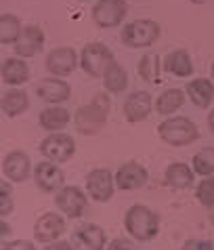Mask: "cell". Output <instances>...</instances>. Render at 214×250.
Returning <instances> with one entry per match:
<instances>
[{
	"label": "cell",
	"mask_w": 214,
	"mask_h": 250,
	"mask_svg": "<svg viewBox=\"0 0 214 250\" xmlns=\"http://www.w3.org/2000/svg\"><path fill=\"white\" fill-rule=\"evenodd\" d=\"M124 227L130 233V238H135L136 242H149L160 231V221L151 208L135 204L128 208L126 217H124Z\"/></svg>",
	"instance_id": "cell-1"
},
{
	"label": "cell",
	"mask_w": 214,
	"mask_h": 250,
	"mask_svg": "<svg viewBox=\"0 0 214 250\" xmlns=\"http://www.w3.org/2000/svg\"><path fill=\"white\" fill-rule=\"evenodd\" d=\"M109 114V101L105 95H97L95 99L88 103V105L78 107V112L74 116L76 128L80 130L82 135H95L99 133L101 126L105 124Z\"/></svg>",
	"instance_id": "cell-2"
},
{
	"label": "cell",
	"mask_w": 214,
	"mask_h": 250,
	"mask_svg": "<svg viewBox=\"0 0 214 250\" xmlns=\"http://www.w3.org/2000/svg\"><path fill=\"white\" fill-rule=\"evenodd\" d=\"M120 38L128 48H147L160 38V23L154 19H135L122 27Z\"/></svg>",
	"instance_id": "cell-3"
},
{
	"label": "cell",
	"mask_w": 214,
	"mask_h": 250,
	"mask_svg": "<svg viewBox=\"0 0 214 250\" xmlns=\"http://www.w3.org/2000/svg\"><path fill=\"white\" fill-rule=\"evenodd\" d=\"M157 135L162 137V141H166L168 145H175V147H183V145H189L197 139V126L193 124L189 118L183 116H175L164 120L160 126H157Z\"/></svg>",
	"instance_id": "cell-4"
},
{
	"label": "cell",
	"mask_w": 214,
	"mask_h": 250,
	"mask_svg": "<svg viewBox=\"0 0 214 250\" xmlns=\"http://www.w3.org/2000/svg\"><path fill=\"white\" fill-rule=\"evenodd\" d=\"M114 53L112 48L101 44V42H88L80 51V67L84 69L91 78H103L107 67L114 63Z\"/></svg>",
	"instance_id": "cell-5"
},
{
	"label": "cell",
	"mask_w": 214,
	"mask_h": 250,
	"mask_svg": "<svg viewBox=\"0 0 214 250\" xmlns=\"http://www.w3.org/2000/svg\"><path fill=\"white\" fill-rule=\"evenodd\" d=\"M128 15V2L126 0H97L93 6V21L109 30V27H118Z\"/></svg>",
	"instance_id": "cell-6"
},
{
	"label": "cell",
	"mask_w": 214,
	"mask_h": 250,
	"mask_svg": "<svg viewBox=\"0 0 214 250\" xmlns=\"http://www.w3.org/2000/svg\"><path fill=\"white\" fill-rule=\"evenodd\" d=\"M55 204L65 217L70 219H78L86 212V206H88V200H86V193L80 189V187H61L55 196Z\"/></svg>",
	"instance_id": "cell-7"
},
{
	"label": "cell",
	"mask_w": 214,
	"mask_h": 250,
	"mask_svg": "<svg viewBox=\"0 0 214 250\" xmlns=\"http://www.w3.org/2000/svg\"><path fill=\"white\" fill-rule=\"evenodd\" d=\"M40 151L44 154V158L53 160V162H67V160H72L74 151H76V143L70 135L53 133L42 141Z\"/></svg>",
	"instance_id": "cell-8"
},
{
	"label": "cell",
	"mask_w": 214,
	"mask_h": 250,
	"mask_svg": "<svg viewBox=\"0 0 214 250\" xmlns=\"http://www.w3.org/2000/svg\"><path fill=\"white\" fill-rule=\"evenodd\" d=\"M78 65H80V57H78V53H76L72 46L53 48V51L46 55V69H48V74L57 76V78H59V76L72 74Z\"/></svg>",
	"instance_id": "cell-9"
},
{
	"label": "cell",
	"mask_w": 214,
	"mask_h": 250,
	"mask_svg": "<svg viewBox=\"0 0 214 250\" xmlns=\"http://www.w3.org/2000/svg\"><path fill=\"white\" fill-rule=\"evenodd\" d=\"M70 244L74 246V250H103L105 248V231L95 223L80 225L78 229H74Z\"/></svg>",
	"instance_id": "cell-10"
},
{
	"label": "cell",
	"mask_w": 214,
	"mask_h": 250,
	"mask_svg": "<svg viewBox=\"0 0 214 250\" xmlns=\"http://www.w3.org/2000/svg\"><path fill=\"white\" fill-rule=\"evenodd\" d=\"M65 233V221L57 212H44L34 225V238L42 244H53Z\"/></svg>",
	"instance_id": "cell-11"
},
{
	"label": "cell",
	"mask_w": 214,
	"mask_h": 250,
	"mask_svg": "<svg viewBox=\"0 0 214 250\" xmlns=\"http://www.w3.org/2000/svg\"><path fill=\"white\" fill-rule=\"evenodd\" d=\"M86 191L95 202H109L114 196V177L105 168H95L86 175Z\"/></svg>",
	"instance_id": "cell-12"
},
{
	"label": "cell",
	"mask_w": 214,
	"mask_h": 250,
	"mask_svg": "<svg viewBox=\"0 0 214 250\" xmlns=\"http://www.w3.org/2000/svg\"><path fill=\"white\" fill-rule=\"evenodd\" d=\"M63 170L59 168L53 160H46V162H40L34 170V181L46 193H55L63 187Z\"/></svg>",
	"instance_id": "cell-13"
},
{
	"label": "cell",
	"mask_w": 214,
	"mask_h": 250,
	"mask_svg": "<svg viewBox=\"0 0 214 250\" xmlns=\"http://www.w3.org/2000/svg\"><path fill=\"white\" fill-rule=\"evenodd\" d=\"M44 46V32L40 25H23L21 36L15 42V53L17 57L30 59L34 55H38Z\"/></svg>",
	"instance_id": "cell-14"
},
{
	"label": "cell",
	"mask_w": 214,
	"mask_h": 250,
	"mask_svg": "<svg viewBox=\"0 0 214 250\" xmlns=\"http://www.w3.org/2000/svg\"><path fill=\"white\" fill-rule=\"evenodd\" d=\"M124 116H126L128 122H143L145 118L151 114V109H154V99H151V95L147 91H136V93H130L126 97V101H124Z\"/></svg>",
	"instance_id": "cell-15"
},
{
	"label": "cell",
	"mask_w": 214,
	"mask_h": 250,
	"mask_svg": "<svg viewBox=\"0 0 214 250\" xmlns=\"http://www.w3.org/2000/svg\"><path fill=\"white\" fill-rule=\"evenodd\" d=\"M70 93H72L70 84H67L65 80L57 78V76H53V78H42V80H38V84H36V95L42 101L53 103V105L67 101L70 99Z\"/></svg>",
	"instance_id": "cell-16"
},
{
	"label": "cell",
	"mask_w": 214,
	"mask_h": 250,
	"mask_svg": "<svg viewBox=\"0 0 214 250\" xmlns=\"http://www.w3.org/2000/svg\"><path fill=\"white\" fill-rule=\"evenodd\" d=\"M145 183H147V170L139 162H126L116 172V185L124 191L141 189Z\"/></svg>",
	"instance_id": "cell-17"
},
{
	"label": "cell",
	"mask_w": 214,
	"mask_h": 250,
	"mask_svg": "<svg viewBox=\"0 0 214 250\" xmlns=\"http://www.w3.org/2000/svg\"><path fill=\"white\" fill-rule=\"evenodd\" d=\"M30 158H27L23 151H11L9 156L4 158L2 162V172L4 177L13 183H23L27 177H30Z\"/></svg>",
	"instance_id": "cell-18"
},
{
	"label": "cell",
	"mask_w": 214,
	"mask_h": 250,
	"mask_svg": "<svg viewBox=\"0 0 214 250\" xmlns=\"http://www.w3.org/2000/svg\"><path fill=\"white\" fill-rule=\"evenodd\" d=\"M0 76H2V82L9 86H21L30 80V65L23 61V57H11L2 63L0 69Z\"/></svg>",
	"instance_id": "cell-19"
},
{
	"label": "cell",
	"mask_w": 214,
	"mask_h": 250,
	"mask_svg": "<svg viewBox=\"0 0 214 250\" xmlns=\"http://www.w3.org/2000/svg\"><path fill=\"white\" fill-rule=\"evenodd\" d=\"M70 120H72V114L67 112L65 107L53 105V103L48 107H44L42 112H40V118H38L40 126L44 130H51V133H57V130L65 128L67 124H70Z\"/></svg>",
	"instance_id": "cell-20"
},
{
	"label": "cell",
	"mask_w": 214,
	"mask_h": 250,
	"mask_svg": "<svg viewBox=\"0 0 214 250\" xmlns=\"http://www.w3.org/2000/svg\"><path fill=\"white\" fill-rule=\"evenodd\" d=\"M189 101L197 107H208L214 99V80L208 78H193L187 84Z\"/></svg>",
	"instance_id": "cell-21"
},
{
	"label": "cell",
	"mask_w": 214,
	"mask_h": 250,
	"mask_svg": "<svg viewBox=\"0 0 214 250\" xmlns=\"http://www.w3.org/2000/svg\"><path fill=\"white\" fill-rule=\"evenodd\" d=\"M164 69H166L168 74L176 76V78H189V76L193 74L191 55L187 51H183V48L168 53L166 59H164Z\"/></svg>",
	"instance_id": "cell-22"
},
{
	"label": "cell",
	"mask_w": 214,
	"mask_h": 250,
	"mask_svg": "<svg viewBox=\"0 0 214 250\" xmlns=\"http://www.w3.org/2000/svg\"><path fill=\"white\" fill-rule=\"evenodd\" d=\"M185 93H187V91H181V88H168V91H164V93L156 99V112L162 114V116L175 114L176 109L183 107V103H185Z\"/></svg>",
	"instance_id": "cell-23"
},
{
	"label": "cell",
	"mask_w": 214,
	"mask_h": 250,
	"mask_svg": "<svg viewBox=\"0 0 214 250\" xmlns=\"http://www.w3.org/2000/svg\"><path fill=\"white\" fill-rule=\"evenodd\" d=\"M0 105H2V112L6 116L15 118V116H21L23 112H27V107H30V99H27V95L23 91H19V88H11V91L4 93Z\"/></svg>",
	"instance_id": "cell-24"
},
{
	"label": "cell",
	"mask_w": 214,
	"mask_h": 250,
	"mask_svg": "<svg viewBox=\"0 0 214 250\" xmlns=\"http://www.w3.org/2000/svg\"><path fill=\"white\" fill-rule=\"evenodd\" d=\"M193 183V170L187 164L175 162L166 168V185L172 189H187Z\"/></svg>",
	"instance_id": "cell-25"
},
{
	"label": "cell",
	"mask_w": 214,
	"mask_h": 250,
	"mask_svg": "<svg viewBox=\"0 0 214 250\" xmlns=\"http://www.w3.org/2000/svg\"><path fill=\"white\" fill-rule=\"evenodd\" d=\"M103 82H105V91L107 93H114V95H118L122 91H126V86H128V74H126V69H124L120 63H114L107 67V72L103 74Z\"/></svg>",
	"instance_id": "cell-26"
},
{
	"label": "cell",
	"mask_w": 214,
	"mask_h": 250,
	"mask_svg": "<svg viewBox=\"0 0 214 250\" xmlns=\"http://www.w3.org/2000/svg\"><path fill=\"white\" fill-rule=\"evenodd\" d=\"M21 21L13 13H2L0 15V42L2 44H15L21 36Z\"/></svg>",
	"instance_id": "cell-27"
},
{
	"label": "cell",
	"mask_w": 214,
	"mask_h": 250,
	"mask_svg": "<svg viewBox=\"0 0 214 250\" xmlns=\"http://www.w3.org/2000/svg\"><path fill=\"white\" fill-rule=\"evenodd\" d=\"M136 72L145 82H157L160 80V57L157 55H143Z\"/></svg>",
	"instance_id": "cell-28"
},
{
	"label": "cell",
	"mask_w": 214,
	"mask_h": 250,
	"mask_svg": "<svg viewBox=\"0 0 214 250\" xmlns=\"http://www.w3.org/2000/svg\"><path fill=\"white\" fill-rule=\"evenodd\" d=\"M193 170L199 177L214 175V147H204L193 156Z\"/></svg>",
	"instance_id": "cell-29"
},
{
	"label": "cell",
	"mask_w": 214,
	"mask_h": 250,
	"mask_svg": "<svg viewBox=\"0 0 214 250\" xmlns=\"http://www.w3.org/2000/svg\"><path fill=\"white\" fill-rule=\"evenodd\" d=\"M195 196H197V200H199V204H202V206L214 208V175L206 177L204 181L197 185Z\"/></svg>",
	"instance_id": "cell-30"
},
{
	"label": "cell",
	"mask_w": 214,
	"mask_h": 250,
	"mask_svg": "<svg viewBox=\"0 0 214 250\" xmlns=\"http://www.w3.org/2000/svg\"><path fill=\"white\" fill-rule=\"evenodd\" d=\"M0 212H2V217L13 212V202H11V187L2 181L0 185Z\"/></svg>",
	"instance_id": "cell-31"
},
{
	"label": "cell",
	"mask_w": 214,
	"mask_h": 250,
	"mask_svg": "<svg viewBox=\"0 0 214 250\" xmlns=\"http://www.w3.org/2000/svg\"><path fill=\"white\" fill-rule=\"evenodd\" d=\"M2 250H36V246L27 240H15V242H4Z\"/></svg>",
	"instance_id": "cell-32"
},
{
	"label": "cell",
	"mask_w": 214,
	"mask_h": 250,
	"mask_svg": "<svg viewBox=\"0 0 214 250\" xmlns=\"http://www.w3.org/2000/svg\"><path fill=\"white\" fill-rule=\"evenodd\" d=\"M107 250H135V246H133V242L126 238H116L112 244L107 246Z\"/></svg>",
	"instance_id": "cell-33"
},
{
	"label": "cell",
	"mask_w": 214,
	"mask_h": 250,
	"mask_svg": "<svg viewBox=\"0 0 214 250\" xmlns=\"http://www.w3.org/2000/svg\"><path fill=\"white\" fill-rule=\"evenodd\" d=\"M183 250H214V246L210 242H197V240H189L187 244L183 246Z\"/></svg>",
	"instance_id": "cell-34"
},
{
	"label": "cell",
	"mask_w": 214,
	"mask_h": 250,
	"mask_svg": "<svg viewBox=\"0 0 214 250\" xmlns=\"http://www.w3.org/2000/svg\"><path fill=\"white\" fill-rule=\"evenodd\" d=\"M44 250H74V246L70 244V242H55V244H48Z\"/></svg>",
	"instance_id": "cell-35"
},
{
	"label": "cell",
	"mask_w": 214,
	"mask_h": 250,
	"mask_svg": "<svg viewBox=\"0 0 214 250\" xmlns=\"http://www.w3.org/2000/svg\"><path fill=\"white\" fill-rule=\"evenodd\" d=\"M208 126H210V130L214 133V109H212V112L208 114Z\"/></svg>",
	"instance_id": "cell-36"
},
{
	"label": "cell",
	"mask_w": 214,
	"mask_h": 250,
	"mask_svg": "<svg viewBox=\"0 0 214 250\" xmlns=\"http://www.w3.org/2000/svg\"><path fill=\"white\" fill-rule=\"evenodd\" d=\"M0 227H2V229H0V231H2V238H4V235H9V233H11V227L6 225L4 221H2V225H0Z\"/></svg>",
	"instance_id": "cell-37"
},
{
	"label": "cell",
	"mask_w": 214,
	"mask_h": 250,
	"mask_svg": "<svg viewBox=\"0 0 214 250\" xmlns=\"http://www.w3.org/2000/svg\"><path fill=\"white\" fill-rule=\"evenodd\" d=\"M189 2H193V4H204V2H208V0H189Z\"/></svg>",
	"instance_id": "cell-38"
},
{
	"label": "cell",
	"mask_w": 214,
	"mask_h": 250,
	"mask_svg": "<svg viewBox=\"0 0 214 250\" xmlns=\"http://www.w3.org/2000/svg\"><path fill=\"white\" fill-rule=\"evenodd\" d=\"M210 76H212V80H214V63H212V69H210Z\"/></svg>",
	"instance_id": "cell-39"
},
{
	"label": "cell",
	"mask_w": 214,
	"mask_h": 250,
	"mask_svg": "<svg viewBox=\"0 0 214 250\" xmlns=\"http://www.w3.org/2000/svg\"><path fill=\"white\" fill-rule=\"evenodd\" d=\"M78 2H86V0H78Z\"/></svg>",
	"instance_id": "cell-40"
},
{
	"label": "cell",
	"mask_w": 214,
	"mask_h": 250,
	"mask_svg": "<svg viewBox=\"0 0 214 250\" xmlns=\"http://www.w3.org/2000/svg\"><path fill=\"white\" fill-rule=\"evenodd\" d=\"M212 221H214V214H212Z\"/></svg>",
	"instance_id": "cell-41"
}]
</instances>
